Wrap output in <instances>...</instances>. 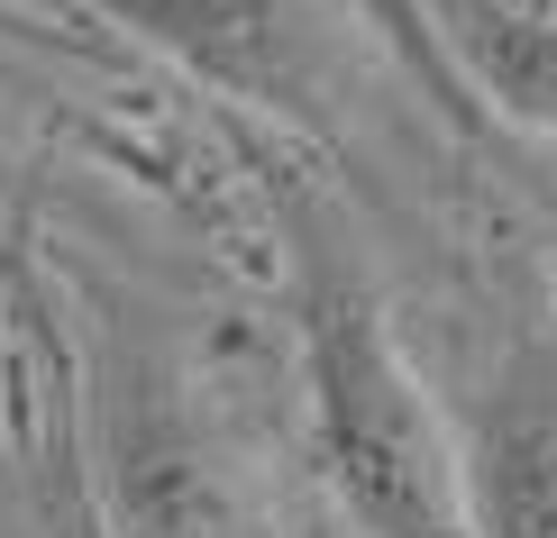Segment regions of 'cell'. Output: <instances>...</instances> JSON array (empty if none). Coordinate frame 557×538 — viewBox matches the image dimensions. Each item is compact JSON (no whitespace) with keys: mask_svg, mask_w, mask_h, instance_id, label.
I'll return each instance as SVG.
<instances>
[{"mask_svg":"<svg viewBox=\"0 0 557 538\" xmlns=\"http://www.w3.org/2000/svg\"><path fill=\"white\" fill-rule=\"evenodd\" d=\"M274 192H284L293 238V329H301L320 484L366 538H475L467 448H457L448 411L430 402L411 347L393 338V311L357 238L320 192H301V183H274Z\"/></svg>","mask_w":557,"mask_h":538,"instance_id":"6da1fadb","label":"cell"},{"mask_svg":"<svg viewBox=\"0 0 557 538\" xmlns=\"http://www.w3.org/2000/svg\"><path fill=\"white\" fill-rule=\"evenodd\" d=\"M147 55L247 110H274L320 147H347V18L330 0H64Z\"/></svg>","mask_w":557,"mask_h":538,"instance_id":"7a4b0ae2","label":"cell"},{"mask_svg":"<svg viewBox=\"0 0 557 538\" xmlns=\"http://www.w3.org/2000/svg\"><path fill=\"white\" fill-rule=\"evenodd\" d=\"M110 493L128 538H257V475L183 402V384L137 374L110 411Z\"/></svg>","mask_w":557,"mask_h":538,"instance_id":"3957f363","label":"cell"},{"mask_svg":"<svg viewBox=\"0 0 557 538\" xmlns=\"http://www.w3.org/2000/svg\"><path fill=\"white\" fill-rule=\"evenodd\" d=\"M475 538H557V347L521 338L467 420Z\"/></svg>","mask_w":557,"mask_h":538,"instance_id":"277c9868","label":"cell"},{"mask_svg":"<svg viewBox=\"0 0 557 538\" xmlns=\"http://www.w3.org/2000/svg\"><path fill=\"white\" fill-rule=\"evenodd\" d=\"M438 46L530 137H557V0H421Z\"/></svg>","mask_w":557,"mask_h":538,"instance_id":"5b68a950","label":"cell"},{"mask_svg":"<svg viewBox=\"0 0 557 538\" xmlns=\"http://www.w3.org/2000/svg\"><path fill=\"white\" fill-rule=\"evenodd\" d=\"M64 538H91V529H83V511H64Z\"/></svg>","mask_w":557,"mask_h":538,"instance_id":"8992f818","label":"cell"}]
</instances>
